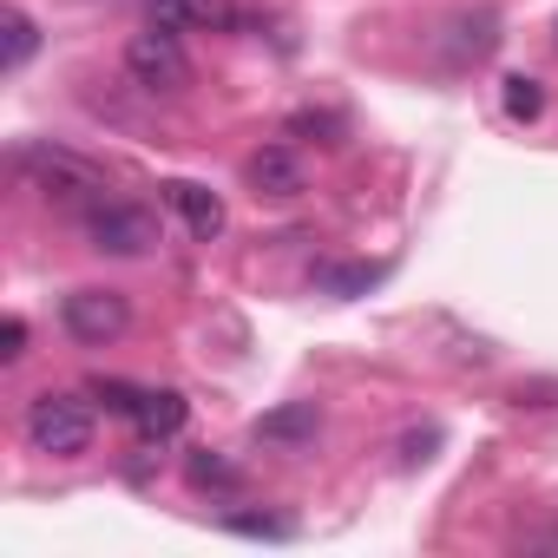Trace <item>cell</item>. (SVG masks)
Segmentation results:
<instances>
[{
    "label": "cell",
    "mask_w": 558,
    "mask_h": 558,
    "mask_svg": "<svg viewBox=\"0 0 558 558\" xmlns=\"http://www.w3.org/2000/svg\"><path fill=\"white\" fill-rule=\"evenodd\" d=\"M184 473H191V486H204V493H210V486H217V493H236V486H243V473H236L230 460H217V453H191Z\"/></svg>",
    "instance_id": "4fadbf2b"
},
{
    "label": "cell",
    "mask_w": 558,
    "mask_h": 558,
    "mask_svg": "<svg viewBox=\"0 0 558 558\" xmlns=\"http://www.w3.org/2000/svg\"><path fill=\"white\" fill-rule=\"evenodd\" d=\"M86 236H93V250H106V256H151V250H158V217H151L145 204L93 197Z\"/></svg>",
    "instance_id": "7a4b0ae2"
},
{
    "label": "cell",
    "mask_w": 558,
    "mask_h": 558,
    "mask_svg": "<svg viewBox=\"0 0 558 558\" xmlns=\"http://www.w3.org/2000/svg\"><path fill=\"white\" fill-rule=\"evenodd\" d=\"M21 355H27V323L8 316V323H0V362H21Z\"/></svg>",
    "instance_id": "e0dca14e"
},
{
    "label": "cell",
    "mask_w": 558,
    "mask_h": 558,
    "mask_svg": "<svg viewBox=\"0 0 558 558\" xmlns=\"http://www.w3.org/2000/svg\"><path fill=\"white\" fill-rule=\"evenodd\" d=\"M165 197H171V210L184 217V230H191V236H204V243H210V236L223 230V197H217L210 184H191V178H171V184H165Z\"/></svg>",
    "instance_id": "ba28073f"
},
{
    "label": "cell",
    "mask_w": 558,
    "mask_h": 558,
    "mask_svg": "<svg viewBox=\"0 0 558 558\" xmlns=\"http://www.w3.org/2000/svg\"><path fill=\"white\" fill-rule=\"evenodd\" d=\"M506 112H512V119H538V112H545V93H538V80L512 73V80H506Z\"/></svg>",
    "instance_id": "5bb4252c"
},
{
    "label": "cell",
    "mask_w": 558,
    "mask_h": 558,
    "mask_svg": "<svg viewBox=\"0 0 558 558\" xmlns=\"http://www.w3.org/2000/svg\"><path fill=\"white\" fill-rule=\"evenodd\" d=\"M0 34H8V47H0V66L21 73V66L34 60V47H40V27H34L21 8H8V14H0Z\"/></svg>",
    "instance_id": "7c38bea8"
},
{
    "label": "cell",
    "mask_w": 558,
    "mask_h": 558,
    "mask_svg": "<svg viewBox=\"0 0 558 558\" xmlns=\"http://www.w3.org/2000/svg\"><path fill=\"white\" fill-rule=\"evenodd\" d=\"M316 434H323V408L316 401H283V408H269L256 421V440H269V447H310Z\"/></svg>",
    "instance_id": "52a82bcc"
},
{
    "label": "cell",
    "mask_w": 558,
    "mask_h": 558,
    "mask_svg": "<svg viewBox=\"0 0 558 558\" xmlns=\"http://www.w3.org/2000/svg\"><path fill=\"white\" fill-rule=\"evenodd\" d=\"M243 178H250V191H263V197H296V191H303V158H296L290 145H263V151L243 165Z\"/></svg>",
    "instance_id": "8992f818"
},
{
    "label": "cell",
    "mask_w": 558,
    "mask_h": 558,
    "mask_svg": "<svg viewBox=\"0 0 558 558\" xmlns=\"http://www.w3.org/2000/svg\"><path fill=\"white\" fill-rule=\"evenodd\" d=\"M184 414H191V401L178 395V388H145V401H138V434L145 440H171L178 427H184Z\"/></svg>",
    "instance_id": "30bf717a"
},
{
    "label": "cell",
    "mask_w": 558,
    "mask_h": 558,
    "mask_svg": "<svg viewBox=\"0 0 558 558\" xmlns=\"http://www.w3.org/2000/svg\"><path fill=\"white\" fill-rule=\"evenodd\" d=\"M27 440L53 460H73L93 447V408L80 395H40L27 401Z\"/></svg>",
    "instance_id": "6da1fadb"
},
{
    "label": "cell",
    "mask_w": 558,
    "mask_h": 558,
    "mask_svg": "<svg viewBox=\"0 0 558 558\" xmlns=\"http://www.w3.org/2000/svg\"><path fill=\"white\" fill-rule=\"evenodd\" d=\"M151 21L171 27V34H184V27H217V34H230V27H236V8H230V0H151Z\"/></svg>",
    "instance_id": "9c48e42d"
},
{
    "label": "cell",
    "mask_w": 558,
    "mask_h": 558,
    "mask_svg": "<svg viewBox=\"0 0 558 558\" xmlns=\"http://www.w3.org/2000/svg\"><path fill=\"white\" fill-rule=\"evenodd\" d=\"M290 132H316V138H323V145H342V138H336V132H342V125H336V119H329V112H296V119H290Z\"/></svg>",
    "instance_id": "ac0fdd59"
},
{
    "label": "cell",
    "mask_w": 558,
    "mask_h": 558,
    "mask_svg": "<svg viewBox=\"0 0 558 558\" xmlns=\"http://www.w3.org/2000/svg\"><path fill=\"white\" fill-rule=\"evenodd\" d=\"M223 525L243 532V538H290V525H283V519H269V512H223Z\"/></svg>",
    "instance_id": "9a60e30c"
},
{
    "label": "cell",
    "mask_w": 558,
    "mask_h": 558,
    "mask_svg": "<svg viewBox=\"0 0 558 558\" xmlns=\"http://www.w3.org/2000/svg\"><path fill=\"white\" fill-rule=\"evenodd\" d=\"M93 401H106L112 414H138L145 388H132V381H93Z\"/></svg>",
    "instance_id": "2e32d148"
},
{
    "label": "cell",
    "mask_w": 558,
    "mask_h": 558,
    "mask_svg": "<svg viewBox=\"0 0 558 558\" xmlns=\"http://www.w3.org/2000/svg\"><path fill=\"white\" fill-rule=\"evenodd\" d=\"M21 171H27V178L47 191V197H60V204L99 197V171H93L86 158L60 151V145H21Z\"/></svg>",
    "instance_id": "5b68a950"
},
{
    "label": "cell",
    "mask_w": 558,
    "mask_h": 558,
    "mask_svg": "<svg viewBox=\"0 0 558 558\" xmlns=\"http://www.w3.org/2000/svg\"><path fill=\"white\" fill-rule=\"evenodd\" d=\"M60 323H66L73 342L106 349V342H119V336L132 329V303H125L119 290H73V296L60 303Z\"/></svg>",
    "instance_id": "277c9868"
},
{
    "label": "cell",
    "mask_w": 558,
    "mask_h": 558,
    "mask_svg": "<svg viewBox=\"0 0 558 558\" xmlns=\"http://www.w3.org/2000/svg\"><path fill=\"white\" fill-rule=\"evenodd\" d=\"M125 73H132L145 93H184V86H191V60H184L178 34L158 27V21H151V34H132V47H125Z\"/></svg>",
    "instance_id": "3957f363"
},
{
    "label": "cell",
    "mask_w": 558,
    "mask_h": 558,
    "mask_svg": "<svg viewBox=\"0 0 558 558\" xmlns=\"http://www.w3.org/2000/svg\"><path fill=\"white\" fill-rule=\"evenodd\" d=\"M381 263H316V290L323 296H368L381 283Z\"/></svg>",
    "instance_id": "8fae6325"
}]
</instances>
